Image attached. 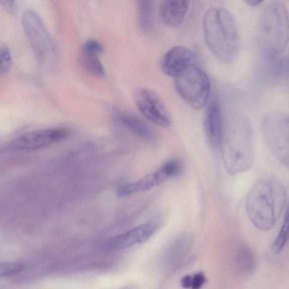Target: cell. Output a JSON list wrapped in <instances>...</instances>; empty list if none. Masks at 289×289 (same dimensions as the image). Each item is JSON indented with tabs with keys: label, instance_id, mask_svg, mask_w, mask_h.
Listing matches in <instances>:
<instances>
[{
	"label": "cell",
	"instance_id": "1",
	"mask_svg": "<svg viewBox=\"0 0 289 289\" xmlns=\"http://www.w3.org/2000/svg\"><path fill=\"white\" fill-rule=\"evenodd\" d=\"M286 191L275 179H263L251 187L246 197L245 206L251 222L262 231L272 229L283 210Z\"/></svg>",
	"mask_w": 289,
	"mask_h": 289
},
{
	"label": "cell",
	"instance_id": "2",
	"mask_svg": "<svg viewBox=\"0 0 289 289\" xmlns=\"http://www.w3.org/2000/svg\"><path fill=\"white\" fill-rule=\"evenodd\" d=\"M203 31L207 47L219 61L229 64L236 60L240 40L231 13L220 7L208 9L203 18Z\"/></svg>",
	"mask_w": 289,
	"mask_h": 289
},
{
	"label": "cell",
	"instance_id": "3",
	"mask_svg": "<svg viewBox=\"0 0 289 289\" xmlns=\"http://www.w3.org/2000/svg\"><path fill=\"white\" fill-rule=\"evenodd\" d=\"M257 45L260 55L274 61L281 55L289 40V16L283 3L274 2L261 12L257 27Z\"/></svg>",
	"mask_w": 289,
	"mask_h": 289
},
{
	"label": "cell",
	"instance_id": "4",
	"mask_svg": "<svg viewBox=\"0 0 289 289\" xmlns=\"http://www.w3.org/2000/svg\"><path fill=\"white\" fill-rule=\"evenodd\" d=\"M223 143L225 164L230 174L241 173L250 168L254 160V141L246 119L239 117L234 122Z\"/></svg>",
	"mask_w": 289,
	"mask_h": 289
},
{
	"label": "cell",
	"instance_id": "5",
	"mask_svg": "<svg viewBox=\"0 0 289 289\" xmlns=\"http://www.w3.org/2000/svg\"><path fill=\"white\" fill-rule=\"evenodd\" d=\"M261 132L271 153L289 169V115L273 111L262 120Z\"/></svg>",
	"mask_w": 289,
	"mask_h": 289
},
{
	"label": "cell",
	"instance_id": "6",
	"mask_svg": "<svg viewBox=\"0 0 289 289\" xmlns=\"http://www.w3.org/2000/svg\"><path fill=\"white\" fill-rule=\"evenodd\" d=\"M175 87L189 107L200 110L205 106L209 98L210 82L206 72L194 65L175 78Z\"/></svg>",
	"mask_w": 289,
	"mask_h": 289
},
{
	"label": "cell",
	"instance_id": "7",
	"mask_svg": "<svg viewBox=\"0 0 289 289\" xmlns=\"http://www.w3.org/2000/svg\"><path fill=\"white\" fill-rule=\"evenodd\" d=\"M22 24L32 48L40 60L48 62L55 58V44L39 14L31 9L26 10L22 15Z\"/></svg>",
	"mask_w": 289,
	"mask_h": 289
},
{
	"label": "cell",
	"instance_id": "8",
	"mask_svg": "<svg viewBox=\"0 0 289 289\" xmlns=\"http://www.w3.org/2000/svg\"><path fill=\"white\" fill-rule=\"evenodd\" d=\"M134 97L138 110L147 119L161 127H170L171 116L159 95L152 90L140 88L135 90Z\"/></svg>",
	"mask_w": 289,
	"mask_h": 289
},
{
	"label": "cell",
	"instance_id": "9",
	"mask_svg": "<svg viewBox=\"0 0 289 289\" xmlns=\"http://www.w3.org/2000/svg\"><path fill=\"white\" fill-rule=\"evenodd\" d=\"M70 131L65 128L40 129L20 135L8 144V151H34L62 141L69 136Z\"/></svg>",
	"mask_w": 289,
	"mask_h": 289
},
{
	"label": "cell",
	"instance_id": "10",
	"mask_svg": "<svg viewBox=\"0 0 289 289\" xmlns=\"http://www.w3.org/2000/svg\"><path fill=\"white\" fill-rule=\"evenodd\" d=\"M197 54L186 47L179 46L171 48L165 53L161 60L163 72L176 78L188 68L197 65Z\"/></svg>",
	"mask_w": 289,
	"mask_h": 289
},
{
	"label": "cell",
	"instance_id": "11",
	"mask_svg": "<svg viewBox=\"0 0 289 289\" xmlns=\"http://www.w3.org/2000/svg\"><path fill=\"white\" fill-rule=\"evenodd\" d=\"M158 224L150 222L138 226L123 233L112 237L104 244L103 247L107 250L125 249L146 242L156 232Z\"/></svg>",
	"mask_w": 289,
	"mask_h": 289
},
{
	"label": "cell",
	"instance_id": "12",
	"mask_svg": "<svg viewBox=\"0 0 289 289\" xmlns=\"http://www.w3.org/2000/svg\"><path fill=\"white\" fill-rule=\"evenodd\" d=\"M204 127L210 147L217 150L221 146L224 132L222 111L217 100H212L206 108Z\"/></svg>",
	"mask_w": 289,
	"mask_h": 289
},
{
	"label": "cell",
	"instance_id": "13",
	"mask_svg": "<svg viewBox=\"0 0 289 289\" xmlns=\"http://www.w3.org/2000/svg\"><path fill=\"white\" fill-rule=\"evenodd\" d=\"M170 179H172L171 176L162 166L155 173L144 176L136 182L120 185L117 189V196L120 198L125 197L137 193L148 191L160 186Z\"/></svg>",
	"mask_w": 289,
	"mask_h": 289
},
{
	"label": "cell",
	"instance_id": "14",
	"mask_svg": "<svg viewBox=\"0 0 289 289\" xmlns=\"http://www.w3.org/2000/svg\"><path fill=\"white\" fill-rule=\"evenodd\" d=\"M189 2L185 0H167L160 8L161 19L165 25L176 27L182 24L186 15Z\"/></svg>",
	"mask_w": 289,
	"mask_h": 289
},
{
	"label": "cell",
	"instance_id": "15",
	"mask_svg": "<svg viewBox=\"0 0 289 289\" xmlns=\"http://www.w3.org/2000/svg\"><path fill=\"white\" fill-rule=\"evenodd\" d=\"M117 120L125 128L137 136L146 139L153 137V132L146 122L130 113L121 112L117 115Z\"/></svg>",
	"mask_w": 289,
	"mask_h": 289
},
{
	"label": "cell",
	"instance_id": "16",
	"mask_svg": "<svg viewBox=\"0 0 289 289\" xmlns=\"http://www.w3.org/2000/svg\"><path fill=\"white\" fill-rule=\"evenodd\" d=\"M192 245V239L187 236L177 239L165 253L164 263L168 266L177 264L186 256Z\"/></svg>",
	"mask_w": 289,
	"mask_h": 289
},
{
	"label": "cell",
	"instance_id": "17",
	"mask_svg": "<svg viewBox=\"0 0 289 289\" xmlns=\"http://www.w3.org/2000/svg\"><path fill=\"white\" fill-rule=\"evenodd\" d=\"M235 262L238 270L244 274H250L256 268L255 256L247 246H241L238 248L235 255Z\"/></svg>",
	"mask_w": 289,
	"mask_h": 289
},
{
	"label": "cell",
	"instance_id": "18",
	"mask_svg": "<svg viewBox=\"0 0 289 289\" xmlns=\"http://www.w3.org/2000/svg\"><path fill=\"white\" fill-rule=\"evenodd\" d=\"M137 22L140 31L147 34L153 23L154 2L149 0L137 1Z\"/></svg>",
	"mask_w": 289,
	"mask_h": 289
},
{
	"label": "cell",
	"instance_id": "19",
	"mask_svg": "<svg viewBox=\"0 0 289 289\" xmlns=\"http://www.w3.org/2000/svg\"><path fill=\"white\" fill-rule=\"evenodd\" d=\"M98 54L84 51L81 49L79 60L81 65L90 73L97 76H105V67L98 58Z\"/></svg>",
	"mask_w": 289,
	"mask_h": 289
},
{
	"label": "cell",
	"instance_id": "20",
	"mask_svg": "<svg viewBox=\"0 0 289 289\" xmlns=\"http://www.w3.org/2000/svg\"><path fill=\"white\" fill-rule=\"evenodd\" d=\"M289 241V204L287 206L285 215L281 229L275 238L272 246L273 254H279Z\"/></svg>",
	"mask_w": 289,
	"mask_h": 289
},
{
	"label": "cell",
	"instance_id": "21",
	"mask_svg": "<svg viewBox=\"0 0 289 289\" xmlns=\"http://www.w3.org/2000/svg\"><path fill=\"white\" fill-rule=\"evenodd\" d=\"M12 64V57L10 49L4 45L0 50V74L7 75L10 71Z\"/></svg>",
	"mask_w": 289,
	"mask_h": 289
},
{
	"label": "cell",
	"instance_id": "22",
	"mask_svg": "<svg viewBox=\"0 0 289 289\" xmlns=\"http://www.w3.org/2000/svg\"><path fill=\"white\" fill-rule=\"evenodd\" d=\"M25 265L18 262H9L0 264V276L7 277L20 272Z\"/></svg>",
	"mask_w": 289,
	"mask_h": 289
},
{
	"label": "cell",
	"instance_id": "23",
	"mask_svg": "<svg viewBox=\"0 0 289 289\" xmlns=\"http://www.w3.org/2000/svg\"><path fill=\"white\" fill-rule=\"evenodd\" d=\"M81 49L99 55L103 51V47L99 41L92 39L86 41L82 47H81Z\"/></svg>",
	"mask_w": 289,
	"mask_h": 289
},
{
	"label": "cell",
	"instance_id": "24",
	"mask_svg": "<svg viewBox=\"0 0 289 289\" xmlns=\"http://www.w3.org/2000/svg\"><path fill=\"white\" fill-rule=\"evenodd\" d=\"M1 3L6 11L11 15H15L17 12L18 6L15 0H2Z\"/></svg>",
	"mask_w": 289,
	"mask_h": 289
},
{
	"label": "cell",
	"instance_id": "25",
	"mask_svg": "<svg viewBox=\"0 0 289 289\" xmlns=\"http://www.w3.org/2000/svg\"><path fill=\"white\" fill-rule=\"evenodd\" d=\"M205 275L200 272L194 275L193 277L192 289H201L206 282Z\"/></svg>",
	"mask_w": 289,
	"mask_h": 289
},
{
	"label": "cell",
	"instance_id": "26",
	"mask_svg": "<svg viewBox=\"0 0 289 289\" xmlns=\"http://www.w3.org/2000/svg\"><path fill=\"white\" fill-rule=\"evenodd\" d=\"M193 277L191 275H185L181 279V285L185 288H191L192 285Z\"/></svg>",
	"mask_w": 289,
	"mask_h": 289
},
{
	"label": "cell",
	"instance_id": "27",
	"mask_svg": "<svg viewBox=\"0 0 289 289\" xmlns=\"http://www.w3.org/2000/svg\"><path fill=\"white\" fill-rule=\"evenodd\" d=\"M246 2L251 7L259 6L260 3H263V2L260 1V0H248V1Z\"/></svg>",
	"mask_w": 289,
	"mask_h": 289
}]
</instances>
